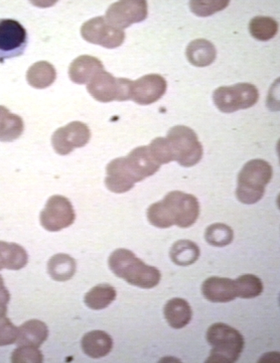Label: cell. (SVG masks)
Masks as SVG:
<instances>
[{
	"mask_svg": "<svg viewBox=\"0 0 280 363\" xmlns=\"http://www.w3.org/2000/svg\"><path fill=\"white\" fill-rule=\"evenodd\" d=\"M160 166L148 145L139 146L127 156L115 158L107 164L104 183L111 192L124 193L136 183L155 173Z\"/></svg>",
	"mask_w": 280,
	"mask_h": 363,
	"instance_id": "1",
	"label": "cell"
},
{
	"mask_svg": "<svg viewBox=\"0 0 280 363\" xmlns=\"http://www.w3.org/2000/svg\"><path fill=\"white\" fill-rule=\"evenodd\" d=\"M200 214L197 198L181 191L169 192L162 200L151 204L147 218L153 226L164 229L175 225L181 228L192 225Z\"/></svg>",
	"mask_w": 280,
	"mask_h": 363,
	"instance_id": "2",
	"label": "cell"
},
{
	"mask_svg": "<svg viewBox=\"0 0 280 363\" xmlns=\"http://www.w3.org/2000/svg\"><path fill=\"white\" fill-rule=\"evenodd\" d=\"M108 263L115 276L141 288L154 287L161 278L157 268L145 264L134 252L125 248L114 250L110 255Z\"/></svg>",
	"mask_w": 280,
	"mask_h": 363,
	"instance_id": "3",
	"label": "cell"
},
{
	"mask_svg": "<svg viewBox=\"0 0 280 363\" xmlns=\"http://www.w3.org/2000/svg\"><path fill=\"white\" fill-rule=\"evenodd\" d=\"M206 339L212 347L206 360L208 363H232L236 362L244 348V339L236 329L216 322L206 331Z\"/></svg>",
	"mask_w": 280,
	"mask_h": 363,
	"instance_id": "4",
	"label": "cell"
},
{
	"mask_svg": "<svg viewBox=\"0 0 280 363\" xmlns=\"http://www.w3.org/2000/svg\"><path fill=\"white\" fill-rule=\"evenodd\" d=\"M272 176V167L267 161L254 159L246 162L238 175L237 199L245 204L260 201Z\"/></svg>",
	"mask_w": 280,
	"mask_h": 363,
	"instance_id": "5",
	"label": "cell"
},
{
	"mask_svg": "<svg viewBox=\"0 0 280 363\" xmlns=\"http://www.w3.org/2000/svg\"><path fill=\"white\" fill-rule=\"evenodd\" d=\"M173 161L190 167L197 164L202 157L203 148L195 132L188 127L176 125L172 127L166 136Z\"/></svg>",
	"mask_w": 280,
	"mask_h": 363,
	"instance_id": "6",
	"label": "cell"
},
{
	"mask_svg": "<svg viewBox=\"0 0 280 363\" xmlns=\"http://www.w3.org/2000/svg\"><path fill=\"white\" fill-rule=\"evenodd\" d=\"M256 87L248 83L221 86L213 93L216 106L223 113H230L253 106L258 100Z\"/></svg>",
	"mask_w": 280,
	"mask_h": 363,
	"instance_id": "7",
	"label": "cell"
},
{
	"mask_svg": "<svg viewBox=\"0 0 280 363\" xmlns=\"http://www.w3.org/2000/svg\"><path fill=\"white\" fill-rule=\"evenodd\" d=\"M132 80L125 78H115L103 70L97 73L87 84V90L97 101L107 103L130 99Z\"/></svg>",
	"mask_w": 280,
	"mask_h": 363,
	"instance_id": "8",
	"label": "cell"
},
{
	"mask_svg": "<svg viewBox=\"0 0 280 363\" xmlns=\"http://www.w3.org/2000/svg\"><path fill=\"white\" fill-rule=\"evenodd\" d=\"M76 218L71 201L62 195L51 196L40 213L41 226L49 232H58L71 225Z\"/></svg>",
	"mask_w": 280,
	"mask_h": 363,
	"instance_id": "9",
	"label": "cell"
},
{
	"mask_svg": "<svg viewBox=\"0 0 280 363\" xmlns=\"http://www.w3.org/2000/svg\"><path fill=\"white\" fill-rule=\"evenodd\" d=\"M80 34L89 43L111 49L121 45L125 37L123 30L110 24L104 16L84 22L80 27Z\"/></svg>",
	"mask_w": 280,
	"mask_h": 363,
	"instance_id": "10",
	"label": "cell"
},
{
	"mask_svg": "<svg viewBox=\"0 0 280 363\" xmlns=\"http://www.w3.org/2000/svg\"><path fill=\"white\" fill-rule=\"evenodd\" d=\"M27 43L24 27L13 19H0V62L22 55Z\"/></svg>",
	"mask_w": 280,
	"mask_h": 363,
	"instance_id": "11",
	"label": "cell"
},
{
	"mask_svg": "<svg viewBox=\"0 0 280 363\" xmlns=\"http://www.w3.org/2000/svg\"><path fill=\"white\" fill-rule=\"evenodd\" d=\"M90 136V130L86 124L74 121L57 129L52 134L51 143L57 154L66 155L76 148L85 146Z\"/></svg>",
	"mask_w": 280,
	"mask_h": 363,
	"instance_id": "12",
	"label": "cell"
},
{
	"mask_svg": "<svg viewBox=\"0 0 280 363\" xmlns=\"http://www.w3.org/2000/svg\"><path fill=\"white\" fill-rule=\"evenodd\" d=\"M147 14L146 1H119L108 7L105 18L110 24L122 30L132 24L144 20Z\"/></svg>",
	"mask_w": 280,
	"mask_h": 363,
	"instance_id": "13",
	"label": "cell"
},
{
	"mask_svg": "<svg viewBox=\"0 0 280 363\" xmlns=\"http://www.w3.org/2000/svg\"><path fill=\"white\" fill-rule=\"evenodd\" d=\"M166 80L159 74L145 75L131 86L130 99L141 105H148L157 101L165 93Z\"/></svg>",
	"mask_w": 280,
	"mask_h": 363,
	"instance_id": "14",
	"label": "cell"
},
{
	"mask_svg": "<svg viewBox=\"0 0 280 363\" xmlns=\"http://www.w3.org/2000/svg\"><path fill=\"white\" fill-rule=\"evenodd\" d=\"M202 293L211 302L225 303L232 301L237 297L234 280L218 276L208 278L202 285Z\"/></svg>",
	"mask_w": 280,
	"mask_h": 363,
	"instance_id": "15",
	"label": "cell"
},
{
	"mask_svg": "<svg viewBox=\"0 0 280 363\" xmlns=\"http://www.w3.org/2000/svg\"><path fill=\"white\" fill-rule=\"evenodd\" d=\"M103 70V64L99 59L90 55H81L70 64L68 73L72 82L82 85L88 83L97 73Z\"/></svg>",
	"mask_w": 280,
	"mask_h": 363,
	"instance_id": "16",
	"label": "cell"
},
{
	"mask_svg": "<svg viewBox=\"0 0 280 363\" xmlns=\"http://www.w3.org/2000/svg\"><path fill=\"white\" fill-rule=\"evenodd\" d=\"M47 325L38 320H30L23 323L18 329V346L38 348L47 339Z\"/></svg>",
	"mask_w": 280,
	"mask_h": 363,
	"instance_id": "17",
	"label": "cell"
},
{
	"mask_svg": "<svg viewBox=\"0 0 280 363\" xmlns=\"http://www.w3.org/2000/svg\"><path fill=\"white\" fill-rule=\"evenodd\" d=\"M83 352L92 358H100L107 355L113 348V340L109 334L101 330L86 333L82 338Z\"/></svg>",
	"mask_w": 280,
	"mask_h": 363,
	"instance_id": "18",
	"label": "cell"
},
{
	"mask_svg": "<svg viewBox=\"0 0 280 363\" xmlns=\"http://www.w3.org/2000/svg\"><path fill=\"white\" fill-rule=\"evenodd\" d=\"M164 315L170 327L181 329L190 322L192 309L186 300L175 297L169 299L164 305Z\"/></svg>",
	"mask_w": 280,
	"mask_h": 363,
	"instance_id": "19",
	"label": "cell"
},
{
	"mask_svg": "<svg viewBox=\"0 0 280 363\" xmlns=\"http://www.w3.org/2000/svg\"><path fill=\"white\" fill-rule=\"evenodd\" d=\"M186 53L189 62L199 67L210 65L216 57L215 46L204 38L191 41L186 48Z\"/></svg>",
	"mask_w": 280,
	"mask_h": 363,
	"instance_id": "20",
	"label": "cell"
},
{
	"mask_svg": "<svg viewBox=\"0 0 280 363\" xmlns=\"http://www.w3.org/2000/svg\"><path fill=\"white\" fill-rule=\"evenodd\" d=\"M28 255L23 247L0 241V266L1 269L19 270L26 266Z\"/></svg>",
	"mask_w": 280,
	"mask_h": 363,
	"instance_id": "21",
	"label": "cell"
},
{
	"mask_svg": "<svg viewBox=\"0 0 280 363\" xmlns=\"http://www.w3.org/2000/svg\"><path fill=\"white\" fill-rule=\"evenodd\" d=\"M24 131L21 117L13 114L4 106H0V141L11 142L18 138Z\"/></svg>",
	"mask_w": 280,
	"mask_h": 363,
	"instance_id": "22",
	"label": "cell"
},
{
	"mask_svg": "<svg viewBox=\"0 0 280 363\" xmlns=\"http://www.w3.org/2000/svg\"><path fill=\"white\" fill-rule=\"evenodd\" d=\"M56 71L50 63L40 61L31 65L27 72V80L33 87L43 89L53 83Z\"/></svg>",
	"mask_w": 280,
	"mask_h": 363,
	"instance_id": "23",
	"label": "cell"
},
{
	"mask_svg": "<svg viewBox=\"0 0 280 363\" xmlns=\"http://www.w3.org/2000/svg\"><path fill=\"white\" fill-rule=\"evenodd\" d=\"M76 269L75 259L67 254H56L48 262V273L53 280L57 281H66L71 279Z\"/></svg>",
	"mask_w": 280,
	"mask_h": 363,
	"instance_id": "24",
	"label": "cell"
},
{
	"mask_svg": "<svg viewBox=\"0 0 280 363\" xmlns=\"http://www.w3.org/2000/svg\"><path fill=\"white\" fill-rule=\"evenodd\" d=\"M169 255L172 261L176 265L188 266L197 260L200 250L195 243L183 239L173 244Z\"/></svg>",
	"mask_w": 280,
	"mask_h": 363,
	"instance_id": "25",
	"label": "cell"
},
{
	"mask_svg": "<svg viewBox=\"0 0 280 363\" xmlns=\"http://www.w3.org/2000/svg\"><path fill=\"white\" fill-rule=\"evenodd\" d=\"M116 297L115 288L108 284H99L88 292L84 302L90 308L101 310L108 306Z\"/></svg>",
	"mask_w": 280,
	"mask_h": 363,
	"instance_id": "26",
	"label": "cell"
},
{
	"mask_svg": "<svg viewBox=\"0 0 280 363\" xmlns=\"http://www.w3.org/2000/svg\"><path fill=\"white\" fill-rule=\"evenodd\" d=\"M278 22L272 17L256 16L249 22V31L257 40L267 41L274 37L278 31Z\"/></svg>",
	"mask_w": 280,
	"mask_h": 363,
	"instance_id": "27",
	"label": "cell"
},
{
	"mask_svg": "<svg viewBox=\"0 0 280 363\" xmlns=\"http://www.w3.org/2000/svg\"><path fill=\"white\" fill-rule=\"evenodd\" d=\"M237 297L251 299L259 296L263 290L262 280L255 275L244 274L234 280Z\"/></svg>",
	"mask_w": 280,
	"mask_h": 363,
	"instance_id": "28",
	"label": "cell"
},
{
	"mask_svg": "<svg viewBox=\"0 0 280 363\" xmlns=\"http://www.w3.org/2000/svg\"><path fill=\"white\" fill-rule=\"evenodd\" d=\"M234 237L232 229L223 223H214L205 230L206 241L216 247H223L230 244Z\"/></svg>",
	"mask_w": 280,
	"mask_h": 363,
	"instance_id": "29",
	"label": "cell"
},
{
	"mask_svg": "<svg viewBox=\"0 0 280 363\" xmlns=\"http://www.w3.org/2000/svg\"><path fill=\"white\" fill-rule=\"evenodd\" d=\"M229 1H199L189 2L190 10L197 16L206 17L225 8Z\"/></svg>",
	"mask_w": 280,
	"mask_h": 363,
	"instance_id": "30",
	"label": "cell"
},
{
	"mask_svg": "<svg viewBox=\"0 0 280 363\" xmlns=\"http://www.w3.org/2000/svg\"><path fill=\"white\" fill-rule=\"evenodd\" d=\"M43 360V355L38 348L30 346H18L11 355L12 362L15 363H39Z\"/></svg>",
	"mask_w": 280,
	"mask_h": 363,
	"instance_id": "31",
	"label": "cell"
},
{
	"mask_svg": "<svg viewBox=\"0 0 280 363\" xmlns=\"http://www.w3.org/2000/svg\"><path fill=\"white\" fill-rule=\"evenodd\" d=\"M155 159L160 164H167L173 161L172 155L166 137H157L148 145Z\"/></svg>",
	"mask_w": 280,
	"mask_h": 363,
	"instance_id": "32",
	"label": "cell"
},
{
	"mask_svg": "<svg viewBox=\"0 0 280 363\" xmlns=\"http://www.w3.org/2000/svg\"><path fill=\"white\" fill-rule=\"evenodd\" d=\"M18 328L6 316L0 318V346L16 341Z\"/></svg>",
	"mask_w": 280,
	"mask_h": 363,
	"instance_id": "33",
	"label": "cell"
},
{
	"mask_svg": "<svg viewBox=\"0 0 280 363\" xmlns=\"http://www.w3.org/2000/svg\"><path fill=\"white\" fill-rule=\"evenodd\" d=\"M10 300V293L4 285L2 276L0 275V318L6 316L7 304Z\"/></svg>",
	"mask_w": 280,
	"mask_h": 363,
	"instance_id": "34",
	"label": "cell"
},
{
	"mask_svg": "<svg viewBox=\"0 0 280 363\" xmlns=\"http://www.w3.org/2000/svg\"><path fill=\"white\" fill-rule=\"evenodd\" d=\"M280 361V354L277 352H270L262 355L259 362H279Z\"/></svg>",
	"mask_w": 280,
	"mask_h": 363,
	"instance_id": "35",
	"label": "cell"
},
{
	"mask_svg": "<svg viewBox=\"0 0 280 363\" xmlns=\"http://www.w3.org/2000/svg\"><path fill=\"white\" fill-rule=\"evenodd\" d=\"M160 362H180V360L175 357H171V356H169V357L167 356V357L162 358V360Z\"/></svg>",
	"mask_w": 280,
	"mask_h": 363,
	"instance_id": "36",
	"label": "cell"
},
{
	"mask_svg": "<svg viewBox=\"0 0 280 363\" xmlns=\"http://www.w3.org/2000/svg\"><path fill=\"white\" fill-rule=\"evenodd\" d=\"M2 269L0 267V270H1Z\"/></svg>",
	"mask_w": 280,
	"mask_h": 363,
	"instance_id": "37",
	"label": "cell"
}]
</instances>
